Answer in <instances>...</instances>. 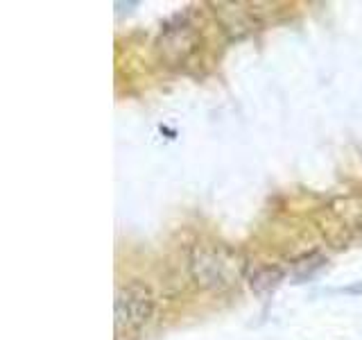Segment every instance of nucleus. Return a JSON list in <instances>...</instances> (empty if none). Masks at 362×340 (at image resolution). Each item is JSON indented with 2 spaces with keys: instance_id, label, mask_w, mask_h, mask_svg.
Returning a JSON list of instances; mask_svg holds the SVG:
<instances>
[{
  "instance_id": "f257e3e1",
  "label": "nucleus",
  "mask_w": 362,
  "mask_h": 340,
  "mask_svg": "<svg viewBox=\"0 0 362 340\" xmlns=\"http://www.w3.org/2000/svg\"><path fill=\"white\" fill-rule=\"evenodd\" d=\"M243 259L224 245H202L190 256V275L204 290H229L243 277Z\"/></svg>"
},
{
  "instance_id": "7ed1b4c3",
  "label": "nucleus",
  "mask_w": 362,
  "mask_h": 340,
  "mask_svg": "<svg viewBox=\"0 0 362 340\" xmlns=\"http://www.w3.org/2000/svg\"><path fill=\"white\" fill-rule=\"evenodd\" d=\"M199 45V34L195 26L186 16H175L158 37V52L168 62V66H181L195 55Z\"/></svg>"
},
{
  "instance_id": "f03ea898",
  "label": "nucleus",
  "mask_w": 362,
  "mask_h": 340,
  "mask_svg": "<svg viewBox=\"0 0 362 340\" xmlns=\"http://www.w3.org/2000/svg\"><path fill=\"white\" fill-rule=\"evenodd\" d=\"M154 315V298L141 283H124L116 290V340L136 338Z\"/></svg>"
}]
</instances>
